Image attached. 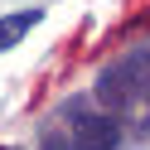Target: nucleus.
I'll list each match as a JSON object with an SVG mask.
<instances>
[{"label": "nucleus", "instance_id": "1", "mask_svg": "<svg viewBox=\"0 0 150 150\" xmlns=\"http://www.w3.org/2000/svg\"><path fill=\"white\" fill-rule=\"evenodd\" d=\"M97 97L107 102L111 111H126L145 97V49H131L126 58H116L97 82Z\"/></svg>", "mask_w": 150, "mask_h": 150}, {"label": "nucleus", "instance_id": "2", "mask_svg": "<svg viewBox=\"0 0 150 150\" xmlns=\"http://www.w3.org/2000/svg\"><path fill=\"white\" fill-rule=\"evenodd\" d=\"M68 136H73V150H116L121 145V126L111 116H78Z\"/></svg>", "mask_w": 150, "mask_h": 150}, {"label": "nucleus", "instance_id": "3", "mask_svg": "<svg viewBox=\"0 0 150 150\" xmlns=\"http://www.w3.org/2000/svg\"><path fill=\"white\" fill-rule=\"evenodd\" d=\"M39 24V10H20V15H0V53L15 49V44L24 39V34Z\"/></svg>", "mask_w": 150, "mask_h": 150}]
</instances>
